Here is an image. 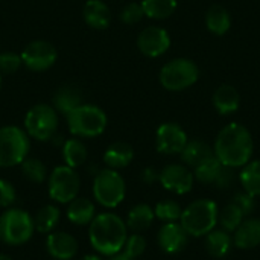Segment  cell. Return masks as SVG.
Segmentation results:
<instances>
[{"label": "cell", "mask_w": 260, "mask_h": 260, "mask_svg": "<svg viewBox=\"0 0 260 260\" xmlns=\"http://www.w3.org/2000/svg\"><path fill=\"white\" fill-rule=\"evenodd\" d=\"M126 195V184L116 169L105 168L94 175L93 198L105 209H116Z\"/></svg>", "instance_id": "cell-5"}, {"label": "cell", "mask_w": 260, "mask_h": 260, "mask_svg": "<svg viewBox=\"0 0 260 260\" xmlns=\"http://www.w3.org/2000/svg\"><path fill=\"white\" fill-rule=\"evenodd\" d=\"M206 26L210 34L216 37L225 35L232 27V17L225 6L212 5L206 12Z\"/></svg>", "instance_id": "cell-23"}, {"label": "cell", "mask_w": 260, "mask_h": 260, "mask_svg": "<svg viewBox=\"0 0 260 260\" xmlns=\"http://www.w3.org/2000/svg\"><path fill=\"white\" fill-rule=\"evenodd\" d=\"M84 20L93 29H105L111 21L110 8L102 0H88L84 6Z\"/></svg>", "instance_id": "cell-24"}, {"label": "cell", "mask_w": 260, "mask_h": 260, "mask_svg": "<svg viewBox=\"0 0 260 260\" xmlns=\"http://www.w3.org/2000/svg\"><path fill=\"white\" fill-rule=\"evenodd\" d=\"M67 125L73 136L98 137L107 128V114L96 105L81 104L67 114Z\"/></svg>", "instance_id": "cell-6"}, {"label": "cell", "mask_w": 260, "mask_h": 260, "mask_svg": "<svg viewBox=\"0 0 260 260\" xmlns=\"http://www.w3.org/2000/svg\"><path fill=\"white\" fill-rule=\"evenodd\" d=\"M155 219V213H154V209L148 204H136L129 212H128V216H126V227L128 230L134 232V233H140L146 229H149L152 225Z\"/></svg>", "instance_id": "cell-25"}, {"label": "cell", "mask_w": 260, "mask_h": 260, "mask_svg": "<svg viewBox=\"0 0 260 260\" xmlns=\"http://www.w3.org/2000/svg\"><path fill=\"white\" fill-rule=\"evenodd\" d=\"M181 161L183 165H186L187 168L193 169L197 168L200 163H203L204 160L213 157V148L204 142V140H200V139H193V140H189L184 146V149L181 151Z\"/></svg>", "instance_id": "cell-21"}, {"label": "cell", "mask_w": 260, "mask_h": 260, "mask_svg": "<svg viewBox=\"0 0 260 260\" xmlns=\"http://www.w3.org/2000/svg\"><path fill=\"white\" fill-rule=\"evenodd\" d=\"M59 219H61V212L55 204L43 206L34 216L35 230L41 235H49L56 229Z\"/></svg>", "instance_id": "cell-26"}, {"label": "cell", "mask_w": 260, "mask_h": 260, "mask_svg": "<svg viewBox=\"0 0 260 260\" xmlns=\"http://www.w3.org/2000/svg\"><path fill=\"white\" fill-rule=\"evenodd\" d=\"M46 250L53 260H72L78 253V241L67 232H52L46 238Z\"/></svg>", "instance_id": "cell-16"}, {"label": "cell", "mask_w": 260, "mask_h": 260, "mask_svg": "<svg viewBox=\"0 0 260 260\" xmlns=\"http://www.w3.org/2000/svg\"><path fill=\"white\" fill-rule=\"evenodd\" d=\"M0 260H12V257H9L8 254H0Z\"/></svg>", "instance_id": "cell-44"}, {"label": "cell", "mask_w": 260, "mask_h": 260, "mask_svg": "<svg viewBox=\"0 0 260 260\" xmlns=\"http://www.w3.org/2000/svg\"><path fill=\"white\" fill-rule=\"evenodd\" d=\"M137 47L145 56L158 58L171 47V37L168 30L160 26H148L139 34Z\"/></svg>", "instance_id": "cell-14"}, {"label": "cell", "mask_w": 260, "mask_h": 260, "mask_svg": "<svg viewBox=\"0 0 260 260\" xmlns=\"http://www.w3.org/2000/svg\"><path fill=\"white\" fill-rule=\"evenodd\" d=\"M145 12L142 8V3H128L122 12H120V20L125 24H136L143 18Z\"/></svg>", "instance_id": "cell-36"}, {"label": "cell", "mask_w": 260, "mask_h": 260, "mask_svg": "<svg viewBox=\"0 0 260 260\" xmlns=\"http://www.w3.org/2000/svg\"><path fill=\"white\" fill-rule=\"evenodd\" d=\"M21 172L24 175V178L30 183H35V184H40L43 181H46L47 178V168L46 165L38 160V158H24L21 161Z\"/></svg>", "instance_id": "cell-33"}, {"label": "cell", "mask_w": 260, "mask_h": 260, "mask_svg": "<svg viewBox=\"0 0 260 260\" xmlns=\"http://www.w3.org/2000/svg\"><path fill=\"white\" fill-rule=\"evenodd\" d=\"M232 203L244 213L245 218L248 215H251L254 212V209H256V200H254V197H251L247 192H238V193H235Z\"/></svg>", "instance_id": "cell-37"}, {"label": "cell", "mask_w": 260, "mask_h": 260, "mask_svg": "<svg viewBox=\"0 0 260 260\" xmlns=\"http://www.w3.org/2000/svg\"><path fill=\"white\" fill-rule=\"evenodd\" d=\"M79 260H102V257H101V256H98V254H87V256L81 257Z\"/></svg>", "instance_id": "cell-43"}, {"label": "cell", "mask_w": 260, "mask_h": 260, "mask_svg": "<svg viewBox=\"0 0 260 260\" xmlns=\"http://www.w3.org/2000/svg\"><path fill=\"white\" fill-rule=\"evenodd\" d=\"M24 128L27 136L35 140L46 142L50 140L52 136L58 129V114L56 110L46 104H38L32 107L24 119Z\"/></svg>", "instance_id": "cell-10"}, {"label": "cell", "mask_w": 260, "mask_h": 260, "mask_svg": "<svg viewBox=\"0 0 260 260\" xmlns=\"http://www.w3.org/2000/svg\"><path fill=\"white\" fill-rule=\"evenodd\" d=\"M62 158L66 166L69 168H79L87 160V148L79 139H69L62 145Z\"/></svg>", "instance_id": "cell-30"}, {"label": "cell", "mask_w": 260, "mask_h": 260, "mask_svg": "<svg viewBox=\"0 0 260 260\" xmlns=\"http://www.w3.org/2000/svg\"><path fill=\"white\" fill-rule=\"evenodd\" d=\"M233 247V236L232 233L219 229H213L210 233L204 236V248L209 253V256L215 259H222L225 257Z\"/></svg>", "instance_id": "cell-20"}, {"label": "cell", "mask_w": 260, "mask_h": 260, "mask_svg": "<svg viewBox=\"0 0 260 260\" xmlns=\"http://www.w3.org/2000/svg\"><path fill=\"white\" fill-rule=\"evenodd\" d=\"M213 107L215 110L221 114V116H230L233 113H236L241 107V94L239 91L229 84L219 85L216 88V91L213 93L212 98Z\"/></svg>", "instance_id": "cell-18"}, {"label": "cell", "mask_w": 260, "mask_h": 260, "mask_svg": "<svg viewBox=\"0 0 260 260\" xmlns=\"http://www.w3.org/2000/svg\"><path fill=\"white\" fill-rule=\"evenodd\" d=\"M157 244L168 254L181 253L189 244V233L180 222H165L157 233Z\"/></svg>", "instance_id": "cell-15"}, {"label": "cell", "mask_w": 260, "mask_h": 260, "mask_svg": "<svg viewBox=\"0 0 260 260\" xmlns=\"http://www.w3.org/2000/svg\"><path fill=\"white\" fill-rule=\"evenodd\" d=\"M15 187L8 180H0V207L9 209L15 203Z\"/></svg>", "instance_id": "cell-39"}, {"label": "cell", "mask_w": 260, "mask_h": 260, "mask_svg": "<svg viewBox=\"0 0 260 260\" xmlns=\"http://www.w3.org/2000/svg\"><path fill=\"white\" fill-rule=\"evenodd\" d=\"M56 56V49L50 43L32 41L24 47L21 53V61L27 69L34 72H43L55 64Z\"/></svg>", "instance_id": "cell-13"}, {"label": "cell", "mask_w": 260, "mask_h": 260, "mask_svg": "<svg viewBox=\"0 0 260 260\" xmlns=\"http://www.w3.org/2000/svg\"><path fill=\"white\" fill-rule=\"evenodd\" d=\"M108 260H137L134 259V257H129L128 254H125L123 251H120V253H117V254H114V256H111Z\"/></svg>", "instance_id": "cell-42"}, {"label": "cell", "mask_w": 260, "mask_h": 260, "mask_svg": "<svg viewBox=\"0 0 260 260\" xmlns=\"http://www.w3.org/2000/svg\"><path fill=\"white\" fill-rule=\"evenodd\" d=\"M239 181L244 192L251 197H260V160H250L239 174Z\"/></svg>", "instance_id": "cell-27"}, {"label": "cell", "mask_w": 260, "mask_h": 260, "mask_svg": "<svg viewBox=\"0 0 260 260\" xmlns=\"http://www.w3.org/2000/svg\"><path fill=\"white\" fill-rule=\"evenodd\" d=\"M158 174H160V172H157L154 168H146V169H143V172H142V180H143L146 184H152V183L158 181Z\"/></svg>", "instance_id": "cell-41"}, {"label": "cell", "mask_w": 260, "mask_h": 260, "mask_svg": "<svg viewBox=\"0 0 260 260\" xmlns=\"http://www.w3.org/2000/svg\"><path fill=\"white\" fill-rule=\"evenodd\" d=\"M35 233L34 218L29 212L9 207L0 215V241L9 247L24 245Z\"/></svg>", "instance_id": "cell-4"}, {"label": "cell", "mask_w": 260, "mask_h": 260, "mask_svg": "<svg viewBox=\"0 0 260 260\" xmlns=\"http://www.w3.org/2000/svg\"><path fill=\"white\" fill-rule=\"evenodd\" d=\"M0 84H2V78H0Z\"/></svg>", "instance_id": "cell-45"}, {"label": "cell", "mask_w": 260, "mask_h": 260, "mask_svg": "<svg viewBox=\"0 0 260 260\" xmlns=\"http://www.w3.org/2000/svg\"><path fill=\"white\" fill-rule=\"evenodd\" d=\"M142 8L146 17L152 20H165L177 9V0H142Z\"/></svg>", "instance_id": "cell-31"}, {"label": "cell", "mask_w": 260, "mask_h": 260, "mask_svg": "<svg viewBox=\"0 0 260 260\" xmlns=\"http://www.w3.org/2000/svg\"><path fill=\"white\" fill-rule=\"evenodd\" d=\"M67 218L72 224L78 227L90 225V222L96 216V206L88 198H79L76 197L73 201L67 204Z\"/></svg>", "instance_id": "cell-19"}, {"label": "cell", "mask_w": 260, "mask_h": 260, "mask_svg": "<svg viewBox=\"0 0 260 260\" xmlns=\"http://www.w3.org/2000/svg\"><path fill=\"white\" fill-rule=\"evenodd\" d=\"M134 158V149L126 142H116L110 145L104 154V163L110 169H123Z\"/></svg>", "instance_id": "cell-22"}, {"label": "cell", "mask_w": 260, "mask_h": 260, "mask_svg": "<svg viewBox=\"0 0 260 260\" xmlns=\"http://www.w3.org/2000/svg\"><path fill=\"white\" fill-rule=\"evenodd\" d=\"M81 91L76 88V87H72V85H66V87H61L55 96H53V104H55V108L62 113V114H69L70 111H73L76 107L81 105Z\"/></svg>", "instance_id": "cell-28"}, {"label": "cell", "mask_w": 260, "mask_h": 260, "mask_svg": "<svg viewBox=\"0 0 260 260\" xmlns=\"http://www.w3.org/2000/svg\"><path fill=\"white\" fill-rule=\"evenodd\" d=\"M222 169H224V165L213 155V157L204 160L203 163H200L197 168H193V177L198 183L215 186Z\"/></svg>", "instance_id": "cell-29"}, {"label": "cell", "mask_w": 260, "mask_h": 260, "mask_svg": "<svg viewBox=\"0 0 260 260\" xmlns=\"http://www.w3.org/2000/svg\"><path fill=\"white\" fill-rule=\"evenodd\" d=\"M218 212L219 209L212 200H195L183 210L180 224L189 236L204 238L218 225Z\"/></svg>", "instance_id": "cell-3"}, {"label": "cell", "mask_w": 260, "mask_h": 260, "mask_svg": "<svg viewBox=\"0 0 260 260\" xmlns=\"http://www.w3.org/2000/svg\"><path fill=\"white\" fill-rule=\"evenodd\" d=\"M158 181L166 190L175 195H186L192 190L195 177H193V171L186 165L172 163L160 171Z\"/></svg>", "instance_id": "cell-11"}, {"label": "cell", "mask_w": 260, "mask_h": 260, "mask_svg": "<svg viewBox=\"0 0 260 260\" xmlns=\"http://www.w3.org/2000/svg\"><path fill=\"white\" fill-rule=\"evenodd\" d=\"M155 218L161 222H178L183 213L181 206L174 200H161L154 207Z\"/></svg>", "instance_id": "cell-34"}, {"label": "cell", "mask_w": 260, "mask_h": 260, "mask_svg": "<svg viewBox=\"0 0 260 260\" xmlns=\"http://www.w3.org/2000/svg\"><path fill=\"white\" fill-rule=\"evenodd\" d=\"M187 142L189 139H187L186 131L178 123H172V122L160 125L155 134L157 151L165 155L181 154Z\"/></svg>", "instance_id": "cell-12"}, {"label": "cell", "mask_w": 260, "mask_h": 260, "mask_svg": "<svg viewBox=\"0 0 260 260\" xmlns=\"http://www.w3.org/2000/svg\"><path fill=\"white\" fill-rule=\"evenodd\" d=\"M244 219H245L244 213L232 201L224 209H221L218 212V224L221 225L222 230H225L229 233H233L241 225V222Z\"/></svg>", "instance_id": "cell-32"}, {"label": "cell", "mask_w": 260, "mask_h": 260, "mask_svg": "<svg viewBox=\"0 0 260 260\" xmlns=\"http://www.w3.org/2000/svg\"><path fill=\"white\" fill-rule=\"evenodd\" d=\"M29 136L18 126L0 128V168L21 165L29 154Z\"/></svg>", "instance_id": "cell-8"}, {"label": "cell", "mask_w": 260, "mask_h": 260, "mask_svg": "<svg viewBox=\"0 0 260 260\" xmlns=\"http://www.w3.org/2000/svg\"><path fill=\"white\" fill-rule=\"evenodd\" d=\"M200 69L189 58H175L160 70V84L169 91H183L197 84Z\"/></svg>", "instance_id": "cell-7"}, {"label": "cell", "mask_w": 260, "mask_h": 260, "mask_svg": "<svg viewBox=\"0 0 260 260\" xmlns=\"http://www.w3.org/2000/svg\"><path fill=\"white\" fill-rule=\"evenodd\" d=\"M235 180H236V172H235V169H233V168H229V166H224V169H222L221 175L218 177L215 186H216L218 189H229V187L233 186Z\"/></svg>", "instance_id": "cell-40"}, {"label": "cell", "mask_w": 260, "mask_h": 260, "mask_svg": "<svg viewBox=\"0 0 260 260\" xmlns=\"http://www.w3.org/2000/svg\"><path fill=\"white\" fill-rule=\"evenodd\" d=\"M126 238L128 227L125 221L116 213H99L88 225L90 245L101 256L111 257L120 253L123 250Z\"/></svg>", "instance_id": "cell-2"}, {"label": "cell", "mask_w": 260, "mask_h": 260, "mask_svg": "<svg viewBox=\"0 0 260 260\" xmlns=\"http://www.w3.org/2000/svg\"><path fill=\"white\" fill-rule=\"evenodd\" d=\"M21 55L12 53V52H3L0 53V72L3 73H14L21 66Z\"/></svg>", "instance_id": "cell-38"}, {"label": "cell", "mask_w": 260, "mask_h": 260, "mask_svg": "<svg viewBox=\"0 0 260 260\" xmlns=\"http://www.w3.org/2000/svg\"><path fill=\"white\" fill-rule=\"evenodd\" d=\"M254 143L247 126L233 122L225 125L216 136L213 145L215 157L229 168H244L253 157Z\"/></svg>", "instance_id": "cell-1"}, {"label": "cell", "mask_w": 260, "mask_h": 260, "mask_svg": "<svg viewBox=\"0 0 260 260\" xmlns=\"http://www.w3.org/2000/svg\"><path fill=\"white\" fill-rule=\"evenodd\" d=\"M146 247H148L146 239L140 233H133V235H129L126 238V242H125L122 251L125 254H128L129 257L137 259V257H140L146 251Z\"/></svg>", "instance_id": "cell-35"}, {"label": "cell", "mask_w": 260, "mask_h": 260, "mask_svg": "<svg viewBox=\"0 0 260 260\" xmlns=\"http://www.w3.org/2000/svg\"><path fill=\"white\" fill-rule=\"evenodd\" d=\"M233 245L239 250H253L260 245V219L245 218L233 232Z\"/></svg>", "instance_id": "cell-17"}, {"label": "cell", "mask_w": 260, "mask_h": 260, "mask_svg": "<svg viewBox=\"0 0 260 260\" xmlns=\"http://www.w3.org/2000/svg\"><path fill=\"white\" fill-rule=\"evenodd\" d=\"M81 189L78 172L69 166H56L47 180V190L52 201L58 204H69L73 201Z\"/></svg>", "instance_id": "cell-9"}]
</instances>
